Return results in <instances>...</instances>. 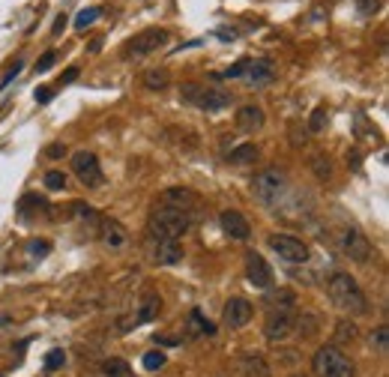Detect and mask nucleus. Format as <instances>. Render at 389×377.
Masks as SVG:
<instances>
[{"instance_id":"obj_1","label":"nucleus","mask_w":389,"mask_h":377,"mask_svg":"<svg viewBox=\"0 0 389 377\" xmlns=\"http://www.w3.org/2000/svg\"><path fill=\"white\" fill-rule=\"evenodd\" d=\"M327 291H329V300L342 311H347V315H366L368 311V297L362 293L359 282L351 273H333L327 278Z\"/></svg>"},{"instance_id":"obj_2","label":"nucleus","mask_w":389,"mask_h":377,"mask_svg":"<svg viewBox=\"0 0 389 377\" xmlns=\"http://www.w3.org/2000/svg\"><path fill=\"white\" fill-rule=\"evenodd\" d=\"M147 228H150L153 240H180V236L189 234V228H192V216H189L186 210L159 204V207L150 212V225Z\"/></svg>"},{"instance_id":"obj_3","label":"nucleus","mask_w":389,"mask_h":377,"mask_svg":"<svg viewBox=\"0 0 389 377\" xmlns=\"http://www.w3.org/2000/svg\"><path fill=\"white\" fill-rule=\"evenodd\" d=\"M311 368L318 377H353L357 374L353 363L342 354V348H335V344H324V348L311 356Z\"/></svg>"},{"instance_id":"obj_4","label":"nucleus","mask_w":389,"mask_h":377,"mask_svg":"<svg viewBox=\"0 0 389 377\" xmlns=\"http://www.w3.org/2000/svg\"><path fill=\"white\" fill-rule=\"evenodd\" d=\"M180 96H183V102L198 105V108L207 111V114H219V111H225L228 105L234 102V93H231V90L198 87V84H186L183 90H180Z\"/></svg>"},{"instance_id":"obj_5","label":"nucleus","mask_w":389,"mask_h":377,"mask_svg":"<svg viewBox=\"0 0 389 377\" xmlns=\"http://www.w3.org/2000/svg\"><path fill=\"white\" fill-rule=\"evenodd\" d=\"M168 42H171V34L165 27H147V30H141V34H135L129 39L126 48H123V54H126L129 60H144V57L156 54Z\"/></svg>"},{"instance_id":"obj_6","label":"nucleus","mask_w":389,"mask_h":377,"mask_svg":"<svg viewBox=\"0 0 389 377\" xmlns=\"http://www.w3.org/2000/svg\"><path fill=\"white\" fill-rule=\"evenodd\" d=\"M285 192H287V174L279 168H263L261 174H255V180H252V195L261 204H276V201H281Z\"/></svg>"},{"instance_id":"obj_7","label":"nucleus","mask_w":389,"mask_h":377,"mask_svg":"<svg viewBox=\"0 0 389 377\" xmlns=\"http://www.w3.org/2000/svg\"><path fill=\"white\" fill-rule=\"evenodd\" d=\"M72 174L78 177V183L81 186H87V188H96V186H102V165H99V159L90 150H78V153H72Z\"/></svg>"},{"instance_id":"obj_8","label":"nucleus","mask_w":389,"mask_h":377,"mask_svg":"<svg viewBox=\"0 0 389 377\" xmlns=\"http://www.w3.org/2000/svg\"><path fill=\"white\" fill-rule=\"evenodd\" d=\"M270 249L276 252L281 260H287V264H305V260H309V245L291 234H272Z\"/></svg>"},{"instance_id":"obj_9","label":"nucleus","mask_w":389,"mask_h":377,"mask_svg":"<svg viewBox=\"0 0 389 377\" xmlns=\"http://www.w3.org/2000/svg\"><path fill=\"white\" fill-rule=\"evenodd\" d=\"M338 245H342V252L351 260H357V264H366V260L371 258V243L368 236L359 231V228H351L347 225L342 234H338Z\"/></svg>"},{"instance_id":"obj_10","label":"nucleus","mask_w":389,"mask_h":377,"mask_svg":"<svg viewBox=\"0 0 389 377\" xmlns=\"http://www.w3.org/2000/svg\"><path fill=\"white\" fill-rule=\"evenodd\" d=\"M296 326V317L294 311H267V321H263V335L270 341H281L294 332Z\"/></svg>"},{"instance_id":"obj_11","label":"nucleus","mask_w":389,"mask_h":377,"mask_svg":"<svg viewBox=\"0 0 389 377\" xmlns=\"http://www.w3.org/2000/svg\"><path fill=\"white\" fill-rule=\"evenodd\" d=\"M246 278H249V284H255V288H261V291L272 288V267L258 252H249V255H246Z\"/></svg>"},{"instance_id":"obj_12","label":"nucleus","mask_w":389,"mask_h":377,"mask_svg":"<svg viewBox=\"0 0 389 377\" xmlns=\"http://www.w3.org/2000/svg\"><path fill=\"white\" fill-rule=\"evenodd\" d=\"M252 315H255V308L249 300L231 297L225 302V311H222V321H225V326H231V330H239V326H246L252 321Z\"/></svg>"},{"instance_id":"obj_13","label":"nucleus","mask_w":389,"mask_h":377,"mask_svg":"<svg viewBox=\"0 0 389 377\" xmlns=\"http://www.w3.org/2000/svg\"><path fill=\"white\" fill-rule=\"evenodd\" d=\"M219 225H222V231H225L231 240H237V243H246L252 236V225L246 222V216H243V212H237V210H225V212H222Z\"/></svg>"},{"instance_id":"obj_14","label":"nucleus","mask_w":389,"mask_h":377,"mask_svg":"<svg viewBox=\"0 0 389 377\" xmlns=\"http://www.w3.org/2000/svg\"><path fill=\"white\" fill-rule=\"evenodd\" d=\"M99 236H102V243L108 245V249H123V245L129 243V234L126 228H123L117 219H99Z\"/></svg>"},{"instance_id":"obj_15","label":"nucleus","mask_w":389,"mask_h":377,"mask_svg":"<svg viewBox=\"0 0 389 377\" xmlns=\"http://www.w3.org/2000/svg\"><path fill=\"white\" fill-rule=\"evenodd\" d=\"M237 129L246 135H255L258 129H263V108H258V105H239L237 108Z\"/></svg>"},{"instance_id":"obj_16","label":"nucleus","mask_w":389,"mask_h":377,"mask_svg":"<svg viewBox=\"0 0 389 377\" xmlns=\"http://www.w3.org/2000/svg\"><path fill=\"white\" fill-rule=\"evenodd\" d=\"M162 204H168V207H177V210H192L201 204V198L192 192V188H186V186H171V188H165L162 192Z\"/></svg>"},{"instance_id":"obj_17","label":"nucleus","mask_w":389,"mask_h":377,"mask_svg":"<svg viewBox=\"0 0 389 377\" xmlns=\"http://www.w3.org/2000/svg\"><path fill=\"white\" fill-rule=\"evenodd\" d=\"M153 260L159 267H177L180 260H183V245H180L177 240H156Z\"/></svg>"},{"instance_id":"obj_18","label":"nucleus","mask_w":389,"mask_h":377,"mask_svg":"<svg viewBox=\"0 0 389 377\" xmlns=\"http://www.w3.org/2000/svg\"><path fill=\"white\" fill-rule=\"evenodd\" d=\"M159 311H162V300H159V293L147 291V293H144V300H141V306H138L135 324H150V321H156V317H159Z\"/></svg>"},{"instance_id":"obj_19","label":"nucleus","mask_w":389,"mask_h":377,"mask_svg":"<svg viewBox=\"0 0 389 377\" xmlns=\"http://www.w3.org/2000/svg\"><path fill=\"white\" fill-rule=\"evenodd\" d=\"M239 368H243V377H272L267 359H263L261 354H246Z\"/></svg>"},{"instance_id":"obj_20","label":"nucleus","mask_w":389,"mask_h":377,"mask_svg":"<svg viewBox=\"0 0 389 377\" xmlns=\"http://www.w3.org/2000/svg\"><path fill=\"white\" fill-rule=\"evenodd\" d=\"M272 60H249V69H246V78L255 81V84H263V81L272 78Z\"/></svg>"},{"instance_id":"obj_21","label":"nucleus","mask_w":389,"mask_h":377,"mask_svg":"<svg viewBox=\"0 0 389 377\" xmlns=\"http://www.w3.org/2000/svg\"><path fill=\"white\" fill-rule=\"evenodd\" d=\"M228 162L231 165H252V162H258V147L255 144H239L228 153Z\"/></svg>"},{"instance_id":"obj_22","label":"nucleus","mask_w":389,"mask_h":377,"mask_svg":"<svg viewBox=\"0 0 389 377\" xmlns=\"http://www.w3.org/2000/svg\"><path fill=\"white\" fill-rule=\"evenodd\" d=\"M333 339H335V348H342V344L357 341V324H353V321H338V324H335Z\"/></svg>"},{"instance_id":"obj_23","label":"nucleus","mask_w":389,"mask_h":377,"mask_svg":"<svg viewBox=\"0 0 389 377\" xmlns=\"http://www.w3.org/2000/svg\"><path fill=\"white\" fill-rule=\"evenodd\" d=\"M189 326H192L195 335H210V339L216 335V326H213L210 321H204V315H201L198 308L192 311V315H189Z\"/></svg>"},{"instance_id":"obj_24","label":"nucleus","mask_w":389,"mask_h":377,"mask_svg":"<svg viewBox=\"0 0 389 377\" xmlns=\"http://www.w3.org/2000/svg\"><path fill=\"white\" fill-rule=\"evenodd\" d=\"M144 84L147 90H165L171 84V75H168V69H150L144 75Z\"/></svg>"},{"instance_id":"obj_25","label":"nucleus","mask_w":389,"mask_h":377,"mask_svg":"<svg viewBox=\"0 0 389 377\" xmlns=\"http://www.w3.org/2000/svg\"><path fill=\"white\" fill-rule=\"evenodd\" d=\"M69 210H72V216L81 219V222H87V225H99V219H102L93 207H90V204H81V201H75Z\"/></svg>"},{"instance_id":"obj_26","label":"nucleus","mask_w":389,"mask_h":377,"mask_svg":"<svg viewBox=\"0 0 389 377\" xmlns=\"http://www.w3.org/2000/svg\"><path fill=\"white\" fill-rule=\"evenodd\" d=\"M102 374H108V377H135V374H132V368H129V363H123V359H105Z\"/></svg>"},{"instance_id":"obj_27","label":"nucleus","mask_w":389,"mask_h":377,"mask_svg":"<svg viewBox=\"0 0 389 377\" xmlns=\"http://www.w3.org/2000/svg\"><path fill=\"white\" fill-rule=\"evenodd\" d=\"M294 306H296V300L291 291H279L276 297L270 300V311H294Z\"/></svg>"},{"instance_id":"obj_28","label":"nucleus","mask_w":389,"mask_h":377,"mask_svg":"<svg viewBox=\"0 0 389 377\" xmlns=\"http://www.w3.org/2000/svg\"><path fill=\"white\" fill-rule=\"evenodd\" d=\"M99 15H102V10H99V6H84V10H81L78 15H75V30H84V27H90V24H93Z\"/></svg>"},{"instance_id":"obj_29","label":"nucleus","mask_w":389,"mask_h":377,"mask_svg":"<svg viewBox=\"0 0 389 377\" xmlns=\"http://www.w3.org/2000/svg\"><path fill=\"white\" fill-rule=\"evenodd\" d=\"M48 252H51V243L48 240H27V245H24V255L27 258H45Z\"/></svg>"},{"instance_id":"obj_30","label":"nucleus","mask_w":389,"mask_h":377,"mask_svg":"<svg viewBox=\"0 0 389 377\" xmlns=\"http://www.w3.org/2000/svg\"><path fill=\"white\" fill-rule=\"evenodd\" d=\"M66 365V354L60 348H54V350H48V356H45V372H60V368Z\"/></svg>"},{"instance_id":"obj_31","label":"nucleus","mask_w":389,"mask_h":377,"mask_svg":"<svg viewBox=\"0 0 389 377\" xmlns=\"http://www.w3.org/2000/svg\"><path fill=\"white\" fill-rule=\"evenodd\" d=\"M43 183L51 188V192H60V188H66V174H63V171H48Z\"/></svg>"},{"instance_id":"obj_32","label":"nucleus","mask_w":389,"mask_h":377,"mask_svg":"<svg viewBox=\"0 0 389 377\" xmlns=\"http://www.w3.org/2000/svg\"><path fill=\"white\" fill-rule=\"evenodd\" d=\"M371 344H375L380 354H386V350H389V332H386V326H377V330L371 332Z\"/></svg>"},{"instance_id":"obj_33","label":"nucleus","mask_w":389,"mask_h":377,"mask_svg":"<svg viewBox=\"0 0 389 377\" xmlns=\"http://www.w3.org/2000/svg\"><path fill=\"white\" fill-rule=\"evenodd\" d=\"M165 359H168V356H165L162 350H150V354H144V368H147V372H156V368L165 365Z\"/></svg>"},{"instance_id":"obj_34","label":"nucleus","mask_w":389,"mask_h":377,"mask_svg":"<svg viewBox=\"0 0 389 377\" xmlns=\"http://www.w3.org/2000/svg\"><path fill=\"white\" fill-rule=\"evenodd\" d=\"M21 69H24V63H21V60H15L12 66H10V72H6V75H3V81H0V90H6V87H10L12 81L21 75Z\"/></svg>"},{"instance_id":"obj_35","label":"nucleus","mask_w":389,"mask_h":377,"mask_svg":"<svg viewBox=\"0 0 389 377\" xmlns=\"http://www.w3.org/2000/svg\"><path fill=\"white\" fill-rule=\"evenodd\" d=\"M324 126H327V111L318 108L311 114V120H309V129H311V132H324Z\"/></svg>"},{"instance_id":"obj_36","label":"nucleus","mask_w":389,"mask_h":377,"mask_svg":"<svg viewBox=\"0 0 389 377\" xmlns=\"http://www.w3.org/2000/svg\"><path fill=\"white\" fill-rule=\"evenodd\" d=\"M246 69H249V57H243V60H237L234 66H231L225 72V78H243L246 75Z\"/></svg>"},{"instance_id":"obj_37","label":"nucleus","mask_w":389,"mask_h":377,"mask_svg":"<svg viewBox=\"0 0 389 377\" xmlns=\"http://www.w3.org/2000/svg\"><path fill=\"white\" fill-rule=\"evenodd\" d=\"M314 174H318L320 180H329V177H333V168H329V159H320V156H318V159H314Z\"/></svg>"},{"instance_id":"obj_38","label":"nucleus","mask_w":389,"mask_h":377,"mask_svg":"<svg viewBox=\"0 0 389 377\" xmlns=\"http://www.w3.org/2000/svg\"><path fill=\"white\" fill-rule=\"evenodd\" d=\"M380 10V0H357V12L359 15H375Z\"/></svg>"},{"instance_id":"obj_39","label":"nucleus","mask_w":389,"mask_h":377,"mask_svg":"<svg viewBox=\"0 0 389 377\" xmlns=\"http://www.w3.org/2000/svg\"><path fill=\"white\" fill-rule=\"evenodd\" d=\"M54 60H57V51H45L43 57H39V63H36V72H48L54 66Z\"/></svg>"},{"instance_id":"obj_40","label":"nucleus","mask_w":389,"mask_h":377,"mask_svg":"<svg viewBox=\"0 0 389 377\" xmlns=\"http://www.w3.org/2000/svg\"><path fill=\"white\" fill-rule=\"evenodd\" d=\"M51 96H54V90H51V87H36L33 99H36L39 105H48V102H51Z\"/></svg>"},{"instance_id":"obj_41","label":"nucleus","mask_w":389,"mask_h":377,"mask_svg":"<svg viewBox=\"0 0 389 377\" xmlns=\"http://www.w3.org/2000/svg\"><path fill=\"white\" fill-rule=\"evenodd\" d=\"M75 78H78V66H69V69H66L63 75H60V84H72Z\"/></svg>"},{"instance_id":"obj_42","label":"nucleus","mask_w":389,"mask_h":377,"mask_svg":"<svg viewBox=\"0 0 389 377\" xmlns=\"http://www.w3.org/2000/svg\"><path fill=\"white\" fill-rule=\"evenodd\" d=\"M45 153L51 156V159H60V156H66V147H63V144H51Z\"/></svg>"},{"instance_id":"obj_43","label":"nucleus","mask_w":389,"mask_h":377,"mask_svg":"<svg viewBox=\"0 0 389 377\" xmlns=\"http://www.w3.org/2000/svg\"><path fill=\"white\" fill-rule=\"evenodd\" d=\"M63 27H66V15H60V19H57V21H54V34H60V30H63Z\"/></svg>"},{"instance_id":"obj_44","label":"nucleus","mask_w":389,"mask_h":377,"mask_svg":"<svg viewBox=\"0 0 389 377\" xmlns=\"http://www.w3.org/2000/svg\"><path fill=\"white\" fill-rule=\"evenodd\" d=\"M96 377H108V374H102V372H99V374H96Z\"/></svg>"},{"instance_id":"obj_45","label":"nucleus","mask_w":389,"mask_h":377,"mask_svg":"<svg viewBox=\"0 0 389 377\" xmlns=\"http://www.w3.org/2000/svg\"><path fill=\"white\" fill-rule=\"evenodd\" d=\"M291 377H305V374H291Z\"/></svg>"}]
</instances>
